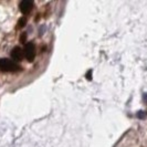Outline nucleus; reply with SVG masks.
Masks as SVG:
<instances>
[{
  "mask_svg": "<svg viewBox=\"0 0 147 147\" xmlns=\"http://www.w3.org/2000/svg\"><path fill=\"white\" fill-rule=\"evenodd\" d=\"M0 70L3 72H17L21 70V66L9 59H0Z\"/></svg>",
  "mask_w": 147,
  "mask_h": 147,
  "instance_id": "obj_1",
  "label": "nucleus"
},
{
  "mask_svg": "<svg viewBox=\"0 0 147 147\" xmlns=\"http://www.w3.org/2000/svg\"><path fill=\"white\" fill-rule=\"evenodd\" d=\"M24 57H26V59L30 61V62H32L34 58H36V47H34V44L32 43V42H29V43H27L24 45Z\"/></svg>",
  "mask_w": 147,
  "mask_h": 147,
  "instance_id": "obj_2",
  "label": "nucleus"
},
{
  "mask_svg": "<svg viewBox=\"0 0 147 147\" xmlns=\"http://www.w3.org/2000/svg\"><path fill=\"white\" fill-rule=\"evenodd\" d=\"M33 8V1L32 0H23L20 2V11L23 15H28Z\"/></svg>",
  "mask_w": 147,
  "mask_h": 147,
  "instance_id": "obj_3",
  "label": "nucleus"
},
{
  "mask_svg": "<svg viewBox=\"0 0 147 147\" xmlns=\"http://www.w3.org/2000/svg\"><path fill=\"white\" fill-rule=\"evenodd\" d=\"M11 57L15 61H21L24 58V52L20 47H15L11 51Z\"/></svg>",
  "mask_w": 147,
  "mask_h": 147,
  "instance_id": "obj_4",
  "label": "nucleus"
},
{
  "mask_svg": "<svg viewBox=\"0 0 147 147\" xmlns=\"http://www.w3.org/2000/svg\"><path fill=\"white\" fill-rule=\"evenodd\" d=\"M26 23H27V19L23 17V18H20V20L18 21V24H17V28L18 29H21V28H23L24 26H26Z\"/></svg>",
  "mask_w": 147,
  "mask_h": 147,
  "instance_id": "obj_5",
  "label": "nucleus"
},
{
  "mask_svg": "<svg viewBox=\"0 0 147 147\" xmlns=\"http://www.w3.org/2000/svg\"><path fill=\"white\" fill-rule=\"evenodd\" d=\"M26 40H27V34L26 33H22L21 37H20V42L21 43H26Z\"/></svg>",
  "mask_w": 147,
  "mask_h": 147,
  "instance_id": "obj_6",
  "label": "nucleus"
},
{
  "mask_svg": "<svg viewBox=\"0 0 147 147\" xmlns=\"http://www.w3.org/2000/svg\"><path fill=\"white\" fill-rule=\"evenodd\" d=\"M86 79H88V81L92 80V70H90L88 73H86Z\"/></svg>",
  "mask_w": 147,
  "mask_h": 147,
  "instance_id": "obj_7",
  "label": "nucleus"
}]
</instances>
